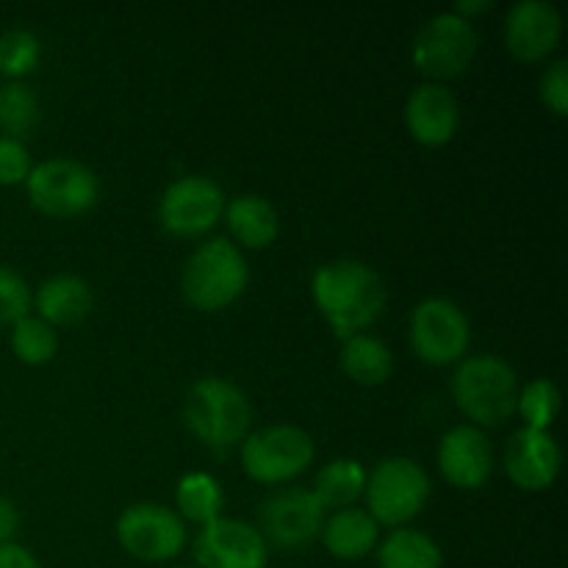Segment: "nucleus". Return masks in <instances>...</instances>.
<instances>
[{
    "instance_id": "obj_23",
    "label": "nucleus",
    "mask_w": 568,
    "mask_h": 568,
    "mask_svg": "<svg viewBox=\"0 0 568 568\" xmlns=\"http://www.w3.org/2000/svg\"><path fill=\"white\" fill-rule=\"evenodd\" d=\"M366 488V469L355 458H336L325 464L316 475L314 497L327 508H353L355 499Z\"/></svg>"
},
{
    "instance_id": "obj_5",
    "label": "nucleus",
    "mask_w": 568,
    "mask_h": 568,
    "mask_svg": "<svg viewBox=\"0 0 568 568\" xmlns=\"http://www.w3.org/2000/svg\"><path fill=\"white\" fill-rule=\"evenodd\" d=\"M366 514L386 527H405L425 510L430 477L416 460L386 458L366 475Z\"/></svg>"
},
{
    "instance_id": "obj_26",
    "label": "nucleus",
    "mask_w": 568,
    "mask_h": 568,
    "mask_svg": "<svg viewBox=\"0 0 568 568\" xmlns=\"http://www.w3.org/2000/svg\"><path fill=\"white\" fill-rule=\"evenodd\" d=\"M11 349L28 366H42L59 353V333L39 316H26L11 327Z\"/></svg>"
},
{
    "instance_id": "obj_17",
    "label": "nucleus",
    "mask_w": 568,
    "mask_h": 568,
    "mask_svg": "<svg viewBox=\"0 0 568 568\" xmlns=\"http://www.w3.org/2000/svg\"><path fill=\"white\" fill-rule=\"evenodd\" d=\"M405 128L425 148H444L460 128L458 98L444 83H422L405 103Z\"/></svg>"
},
{
    "instance_id": "obj_20",
    "label": "nucleus",
    "mask_w": 568,
    "mask_h": 568,
    "mask_svg": "<svg viewBox=\"0 0 568 568\" xmlns=\"http://www.w3.org/2000/svg\"><path fill=\"white\" fill-rule=\"evenodd\" d=\"M225 222L233 239L250 250H266L281 236V216L275 205L258 194H239L225 203Z\"/></svg>"
},
{
    "instance_id": "obj_21",
    "label": "nucleus",
    "mask_w": 568,
    "mask_h": 568,
    "mask_svg": "<svg viewBox=\"0 0 568 568\" xmlns=\"http://www.w3.org/2000/svg\"><path fill=\"white\" fill-rule=\"evenodd\" d=\"M342 369L358 386H383L392 377L394 355L381 338L369 336V333H358V336L344 338Z\"/></svg>"
},
{
    "instance_id": "obj_15",
    "label": "nucleus",
    "mask_w": 568,
    "mask_h": 568,
    "mask_svg": "<svg viewBox=\"0 0 568 568\" xmlns=\"http://www.w3.org/2000/svg\"><path fill=\"white\" fill-rule=\"evenodd\" d=\"M438 471L449 486L477 491L494 471V447L486 433L471 425H458L444 433L438 444Z\"/></svg>"
},
{
    "instance_id": "obj_32",
    "label": "nucleus",
    "mask_w": 568,
    "mask_h": 568,
    "mask_svg": "<svg viewBox=\"0 0 568 568\" xmlns=\"http://www.w3.org/2000/svg\"><path fill=\"white\" fill-rule=\"evenodd\" d=\"M0 568H42V566H39L37 558H33L31 549H26L17 541H9V544H0Z\"/></svg>"
},
{
    "instance_id": "obj_35",
    "label": "nucleus",
    "mask_w": 568,
    "mask_h": 568,
    "mask_svg": "<svg viewBox=\"0 0 568 568\" xmlns=\"http://www.w3.org/2000/svg\"><path fill=\"white\" fill-rule=\"evenodd\" d=\"M178 568H197V566H178Z\"/></svg>"
},
{
    "instance_id": "obj_30",
    "label": "nucleus",
    "mask_w": 568,
    "mask_h": 568,
    "mask_svg": "<svg viewBox=\"0 0 568 568\" xmlns=\"http://www.w3.org/2000/svg\"><path fill=\"white\" fill-rule=\"evenodd\" d=\"M538 94H541V103L552 111L555 116L568 114V61L558 59L552 64H547V70L541 72V81H538Z\"/></svg>"
},
{
    "instance_id": "obj_33",
    "label": "nucleus",
    "mask_w": 568,
    "mask_h": 568,
    "mask_svg": "<svg viewBox=\"0 0 568 568\" xmlns=\"http://www.w3.org/2000/svg\"><path fill=\"white\" fill-rule=\"evenodd\" d=\"M17 530H20V510L9 497L0 494V544L14 541Z\"/></svg>"
},
{
    "instance_id": "obj_11",
    "label": "nucleus",
    "mask_w": 568,
    "mask_h": 568,
    "mask_svg": "<svg viewBox=\"0 0 568 568\" xmlns=\"http://www.w3.org/2000/svg\"><path fill=\"white\" fill-rule=\"evenodd\" d=\"M225 214V192L205 175H183L166 186L159 203V222L170 236L197 239L214 231Z\"/></svg>"
},
{
    "instance_id": "obj_31",
    "label": "nucleus",
    "mask_w": 568,
    "mask_h": 568,
    "mask_svg": "<svg viewBox=\"0 0 568 568\" xmlns=\"http://www.w3.org/2000/svg\"><path fill=\"white\" fill-rule=\"evenodd\" d=\"M31 153L17 139L0 136V186H17L31 175Z\"/></svg>"
},
{
    "instance_id": "obj_12",
    "label": "nucleus",
    "mask_w": 568,
    "mask_h": 568,
    "mask_svg": "<svg viewBox=\"0 0 568 568\" xmlns=\"http://www.w3.org/2000/svg\"><path fill=\"white\" fill-rule=\"evenodd\" d=\"M325 527V505L308 488H286L261 505V536L266 547L294 552L322 536Z\"/></svg>"
},
{
    "instance_id": "obj_8",
    "label": "nucleus",
    "mask_w": 568,
    "mask_h": 568,
    "mask_svg": "<svg viewBox=\"0 0 568 568\" xmlns=\"http://www.w3.org/2000/svg\"><path fill=\"white\" fill-rule=\"evenodd\" d=\"M477 48H480V39H477L475 26L453 11H444L419 28L410 55H414L416 70L438 83L464 75L475 61Z\"/></svg>"
},
{
    "instance_id": "obj_10",
    "label": "nucleus",
    "mask_w": 568,
    "mask_h": 568,
    "mask_svg": "<svg viewBox=\"0 0 568 568\" xmlns=\"http://www.w3.org/2000/svg\"><path fill=\"white\" fill-rule=\"evenodd\" d=\"M471 325L464 308L447 297L422 300L410 314V347L425 364H460L469 349Z\"/></svg>"
},
{
    "instance_id": "obj_19",
    "label": "nucleus",
    "mask_w": 568,
    "mask_h": 568,
    "mask_svg": "<svg viewBox=\"0 0 568 568\" xmlns=\"http://www.w3.org/2000/svg\"><path fill=\"white\" fill-rule=\"evenodd\" d=\"M320 538L333 558L353 564V560H364L377 547L381 525L366 510L342 508L331 519H325Z\"/></svg>"
},
{
    "instance_id": "obj_16",
    "label": "nucleus",
    "mask_w": 568,
    "mask_h": 568,
    "mask_svg": "<svg viewBox=\"0 0 568 568\" xmlns=\"http://www.w3.org/2000/svg\"><path fill=\"white\" fill-rule=\"evenodd\" d=\"M560 455L558 442L549 430H530L521 427L514 433L505 447V471H508L510 483L521 491H547L560 475Z\"/></svg>"
},
{
    "instance_id": "obj_24",
    "label": "nucleus",
    "mask_w": 568,
    "mask_h": 568,
    "mask_svg": "<svg viewBox=\"0 0 568 568\" xmlns=\"http://www.w3.org/2000/svg\"><path fill=\"white\" fill-rule=\"evenodd\" d=\"M39 120H42V105H39L37 92L28 83H0V131L6 139L22 142L26 136H31Z\"/></svg>"
},
{
    "instance_id": "obj_2",
    "label": "nucleus",
    "mask_w": 568,
    "mask_h": 568,
    "mask_svg": "<svg viewBox=\"0 0 568 568\" xmlns=\"http://www.w3.org/2000/svg\"><path fill=\"white\" fill-rule=\"evenodd\" d=\"M250 283V266L231 239H209L186 258L183 300L200 314H216L236 303Z\"/></svg>"
},
{
    "instance_id": "obj_7",
    "label": "nucleus",
    "mask_w": 568,
    "mask_h": 568,
    "mask_svg": "<svg viewBox=\"0 0 568 568\" xmlns=\"http://www.w3.org/2000/svg\"><path fill=\"white\" fill-rule=\"evenodd\" d=\"M314 438L297 425H272L250 433L242 444V466L250 480L277 486L303 475L314 464Z\"/></svg>"
},
{
    "instance_id": "obj_34",
    "label": "nucleus",
    "mask_w": 568,
    "mask_h": 568,
    "mask_svg": "<svg viewBox=\"0 0 568 568\" xmlns=\"http://www.w3.org/2000/svg\"><path fill=\"white\" fill-rule=\"evenodd\" d=\"M488 9H491V0H460V3H455L453 14L464 17V20L471 22V17L483 14V11Z\"/></svg>"
},
{
    "instance_id": "obj_4",
    "label": "nucleus",
    "mask_w": 568,
    "mask_h": 568,
    "mask_svg": "<svg viewBox=\"0 0 568 568\" xmlns=\"http://www.w3.org/2000/svg\"><path fill=\"white\" fill-rule=\"evenodd\" d=\"M183 419L205 447L227 449L247 438L253 408L247 394L236 383L209 375L189 388Z\"/></svg>"
},
{
    "instance_id": "obj_14",
    "label": "nucleus",
    "mask_w": 568,
    "mask_h": 568,
    "mask_svg": "<svg viewBox=\"0 0 568 568\" xmlns=\"http://www.w3.org/2000/svg\"><path fill=\"white\" fill-rule=\"evenodd\" d=\"M564 17L547 0H519L505 17V44L521 64H541L558 50Z\"/></svg>"
},
{
    "instance_id": "obj_13",
    "label": "nucleus",
    "mask_w": 568,
    "mask_h": 568,
    "mask_svg": "<svg viewBox=\"0 0 568 568\" xmlns=\"http://www.w3.org/2000/svg\"><path fill=\"white\" fill-rule=\"evenodd\" d=\"M197 568H266L270 547L258 527L239 519H216L194 538Z\"/></svg>"
},
{
    "instance_id": "obj_3",
    "label": "nucleus",
    "mask_w": 568,
    "mask_h": 568,
    "mask_svg": "<svg viewBox=\"0 0 568 568\" xmlns=\"http://www.w3.org/2000/svg\"><path fill=\"white\" fill-rule=\"evenodd\" d=\"M453 399L466 419L475 422L477 430L497 427L516 414L519 375L499 355H471L460 361L455 372Z\"/></svg>"
},
{
    "instance_id": "obj_29",
    "label": "nucleus",
    "mask_w": 568,
    "mask_h": 568,
    "mask_svg": "<svg viewBox=\"0 0 568 568\" xmlns=\"http://www.w3.org/2000/svg\"><path fill=\"white\" fill-rule=\"evenodd\" d=\"M31 305L33 294L26 277L11 266H0V327H14L17 322L31 316Z\"/></svg>"
},
{
    "instance_id": "obj_22",
    "label": "nucleus",
    "mask_w": 568,
    "mask_h": 568,
    "mask_svg": "<svg viewBox=\"0 0 568 568\" xmlns=\"http://www.w3.org/2000/svg\"><path fill=\"white\" fill-rule=\"evenodd\" d=\"M381 568H444L442 547L427 532L397 527L377 549Z\"/></svg>"
},
{
    "instance_id": "obj_18",
    "label": "nucleus",
    "mask_w": 568,
    "mask_h": 568,
    "mask_svg": "<svg viewBox=\"0 0 568 568\" xmlns=\"http://www.w3.org/2000/svg\"><path fill=\"white\" fill-rule=\"evenodd\" d=\"M92 288L78 275L48 277L37 288V316L50 327L78 325L92 311Z\"/></svg>"
},
{
    "instance_id": "obj_1",
    "label": "nucleus",
    "mask_w": 568,
    "mask_h": 568,
    "mask_svg": "<svg viewBox=\"0 0 568 568\" xmlns=\"http://www.w3.org/2000/svg\"><path fill=\"white\" fill-rule=\"evenodd\" d=\"M311 292L320 314L342 342L375 325L388 300L383 277L369 264L355 258L322 264L311 281Z\"/></svg>"
},
{
    "instance_id": "obj_28",
    "label": "nucleus",
    "mask_w": 568,
    "mask_h": 568,
    "mask_svg": "<svg viewBox=\"0 0 568 568\" xmlns=\"http://www.w3.org/2000/svg\"><path fill=\"white\" fill-rule=\"evenodd\" d=\"M39 55H42V44L31 31L14 28V31H6L0 37V72L9 81L31 75L39 64Z\"/></svg>"
},
{
    "instance_id": "obj_27",
    "label": "nucleus",
    "mask_w": 568,
    "mask_h": 568,
    "mask_svg": "<svg viewBox=\"0 0 568 568\" xmlns=\"http://www.w3.org/2000/svg\"><path fill=\"white\" fill-rule=\"evenodd\" d=\"M516 414H521L525 427L530 430H549L560 414V388L547 377H536L525 388H519Z\"/></svg>"
},
{
    "instance_id": "obj_9",
    "label": "nucleus",
    "mask_w": 568,
    "mask_h": 568,
    "mask_svg": "<svg viewBox=\"0 0 568 568\" xmlns=\"http://www.w3.org/2000/svg\"><path fill=\"white\" fill-rule=\"evenodd\" d=\"M116 541L142 564H170L186 549V525L175 510L155 503H136L116 519Z\"/></svg>"
},
{
    "instance_id": "obj_6",
    "label": "nucleus",
    "mask_w": 568,
    "mask_h": 568,
    "mask_svg": "<svg viewBox=\"0 0 568 568\" xmlns=\"http://www.w3.org/2000/svg\"><path fill=\"white\" fill-rule=\"evenodd\" d=\"M26 189L33 209L50 220H75L100 200L98 175L75 159L42 161L31 170Z\"/></svg>"
},
{
    "instance_id": "obj_25",
    "label": "nucleus",
    "mask_w": 568,
    "mask_h": 568,
    "mask_svg": "<svg viewBox=\"0 0 568 568\" xmlns=\"http://www.w3.org/2000/svg\"><path fill=\"white\" fill-rule=\"evenodd\" d=\"M225 497H222V486L205 471H192L178 483L175 505L181 510V519L192 521V525H211L220 519V510Z\"/></svg>"
}]
</instances>
